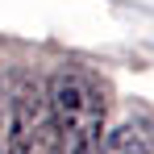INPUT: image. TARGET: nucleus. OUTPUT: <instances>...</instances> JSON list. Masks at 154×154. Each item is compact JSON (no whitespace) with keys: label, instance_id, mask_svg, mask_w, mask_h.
<instances>
[{"label":"nucleus","instance_id":"nucleus-2","mask_svg":"<svg viewBox=\"0 0 154 154\" xmlns=\"http://www.w3.org/2000/svg\"><path fill=\"white\" fill-rule=\"evenodd\" d=\"M0 154H58L50 92L21 67L0 79Z\"/></svg>","mask_w":154,"mask_h":154},{"label":"nucleus","instance_id":"nucleus-3","mask_svg":"<svg viewBox=\"0 0 154 154\" xmlns=\"http://www.w3.org/2000/svg\"><path fill=\"white\" fill-rule=\"evenodd\" d=\"M100 154H154V125L150 121H121L104 133Z\"/></svg>","mask_w":154,"mask_h":154},{"label":"nucleus","instance_id":"nucleus-1","mask_svg":"<svg viewBox=\"0 0 154 154\" xmlns=\"http://www.w3.org/2000/svg\"><path fill=\"white\" fill-rule=\"evenodd\" d=\"M54 108V125H58V154H100L104 146V117H108V100H104L100 79L83 67H58L46 79Z\"/></svg>","mask_w":154,"mask_h":154}]
</instances>
